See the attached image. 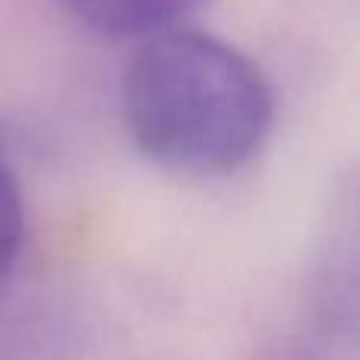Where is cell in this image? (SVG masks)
Instances as JSON below:
<instances>
[{
  "instance_id": "6da1fadb",
  "label": "cell",
  "mask_w": 360,
  "mask_h": 360,
  "mask_svg": "<svg viewBox=\"0 0 360 360\" xmlns=\"http://www.w3.org/2000/svg\"><path fill=\"white\" fill-rule=\"evenodd\" d=\"M130 139L155 165L190 177L240 171L275 117L272 86L234 44L193 29L146 35L120 76Z\"/></svg>"
},
{
  "instance_id": "3957f363",
  "label": "cell",
  "mask_w": 360,
  "mask_h": 360,
  "mask_svg": "<svg viewBox=\"0 0 360 360\" xmlns=\"http://www.w3.org/2000/svg\"><path fill=\"white\" fill-rule=\"evenodd\" d=\"M25 234V209H22V193H19L16 174L0 155V281L13 269L22 247Z\"/></svg>"
},
{
  "instance_id": "7a4b0ae2",
  "label": "cell",
  "mask_w": 360,
  "mask_h": 360,
  "mask_svg": "<svg viewBox=\"0 0 360 360\" xmlns=\"http://www.w3.org/2000/svg\"><path fill=\"white\" fill-rule=\"evenodd\" d=\"M73 19L114 38L152 35L177 25L209 0H60Z\"/></svg>"
}]
</instances>
